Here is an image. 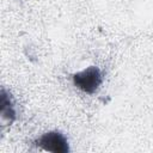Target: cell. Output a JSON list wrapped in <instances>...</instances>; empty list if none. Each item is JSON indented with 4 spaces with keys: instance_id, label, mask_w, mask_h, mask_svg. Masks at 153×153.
I'll return each mask as SVG.
<instances>
[{
    "instance_id": "6da1fadb",
    "label": "cell",
    "mask_w": 153,
    "mask_h": 153,
    "mask_svg": "<svg viewBox=\"0 0 153 153\" xmlns=\"http://www.w3.org/2000/svg\"><path fill=\"white\" fill-rule=\"evenodd\" d=\"M102 80H103L102 72L96 66L87 67L86 69L73 74L74 85L79 90H81L86 93H94L99 88Z\"/></svg>"
},
{
    "instance_id": "7a4b0ae2",
    "label": "cell",
    "mask_w": 153,
    "mask_h": 153,
    "mask_svg": "<svg viewBox=\"0 0 153 153\" xmlns=\"http://www.w3.org/2000/svg\"><path fill=\"white\" fill-rule=\"evenodd\" d=\"M37 145L48 152H54V153L69 152V146H68L66 137L63 136V134H61L60 131H56V130L48 131V133L43 134L37 140Z\"/></svg>"
}]
</instances>
